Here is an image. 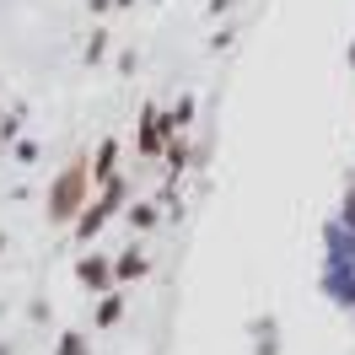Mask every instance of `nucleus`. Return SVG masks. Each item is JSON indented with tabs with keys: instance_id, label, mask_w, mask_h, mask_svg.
<instances>
[{
	"instance_id": "2",
	"label": "nucleus",
	"mask_w": 355,
	"mask_h": 355,
	"mask_svg": "<svg viewBox=\"0 0 355 355\" xmlns=\"http://www.w3.org/2000/svg\"><path fill=\"white\" fill-rule=\"evenodd\" d=\"M81 280H87V286H108V264H103V259H87V264H81Z\"/></svg>"
},
{
	"instance_id": "1",
	"label": "nucleus",
	"mask_w": 355,
	"mask_h": 355,
	"mask_svg": "<svg viewBox=\"0 0 355 355\" xmlns=\"http://www.w3.org/2000/svg\"><path fill=\"white\" fill-rule=\"evenodd\" d=\"M81 200H87V162H70L65 173H60V183H54V194H49V216L70 221L81 210Z\"/></svg>"
}]
</instances>
